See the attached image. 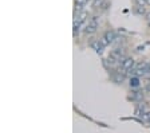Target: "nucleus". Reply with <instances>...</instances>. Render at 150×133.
<instances>
[{"label": "nucleus", "mask_w": 150, "mask_h": 133, "mask_svg": "<svg viewBox=\"0 0 150 133\" xmlns=\"http://www.w3.org/2000/svg\"><path fill=\"white\" fill-rule=\"evenodd\" d=\"M97 28H98V20L94 18V19H91L88 22L87 27H86V34H94L97 31Z\"/></svg>", "instance_id": "obj_1"}, {"label": "nucleus", "mask_w": 150, "mask_h": 133, "mask_svg": "<svg viewBox=\"0 0 150 133\" xmlns=\"http://www.w3.org/2000/svg\"><path fill=\"white\" fill-rule=\"evenodd\" d=\"M134 67V59L133 58H125L122 59V70H131Z\"/></svg>", "instance_id": "obj_2"}, {"label": "nucleus", "mask_w": 150, "mask_h": 133, "mask_svg": "<svg viewBox=\"0 0 150 133\" xmlns=\"http://www.w3.org/2000/svg\"><path fill=\"white\" fill-rule=\"evenodd\" d=\"M137 69L139 70V71H142L144 73V75L147 73V71H150V63L147 62V60H144V62H139V63L137 65Z\"/></svg>", "instance_id": "obj_3"}, {"label": "nucleus", "mask_w": 150, "mask_h": 133, "mask_svg": "<svg viewBox=\"0 0 150 133\" xmlns=\"http://www.w3.org/2000/svg\"><path fill=\"white\" fill-rule=\"evenodd\" d=\"M103 38L106 39V41L109 42V43H111V42L114 41V39H115V34H114L112 31H107L106 34H105V36H103Z\"/></svg>", "instance_id": "obj_4"}, {"label": "nucleus", "mask_w": 150, "mask_h": 133, "mask_svg": "<svg viewBox=\"0 0 150 133\" xmlns=\"http://www.w3.org/2000/svg\"><path fill=\"white\" fill-rule=\"evenodd\" d=\"M130 86L131 87H138L139 86V77H133V78H130Z\"/></svg>", "instance_id": "obj_5"}, {"label": "nucleus", "mask_w": 150, "mask_h": 133, "mask_svg": "<svg viewBox=\"0 0 150 133\" xmlns=\"http://www.w3.org/2000/svg\"><path fill=\"white\" fill-rule=\"evenodd\" d=\"M135 3H137L138 4V6H142V7H145V6H146V0H135Z\"/></svg>", "instance_id": "obj_6"}, {"label": "nucleus", "mask_w": 150, "mask_h": 133, "mask_svg": "<svg viewBox=\"0 0 150 133\" xmlns=\"http://www.w3.org/2000/svg\"><path fill=\"white\" fill-rule=\"evenodd\" d=\"M137 12L138 14H145V8L142 6H138V8H137Z\"/></svg>", "instance_id": "obj_7"}, {"label": "nucleus", "mask_w": 150, "mask_h": 133, "mask_svg": "<svg viewBox=\"0 0 150 133\" xmlns=\"http://www.w3.org/2000/svg\"><path fill=\"white\" fill-rule=\"evenodd\" d=\"M146 16H147V20H150V12H149V14H147V15H146Z\"/></svg>", "instance_id": "obj_8"}, {"label": "nucleus", "mask_w": 150, "mask_h": 133, "mask_svg": "<svg viewBox=\"0 0 150 133\" xmlns=\"http://www.w3.org/2000/svg\"><path fill=\"white\" fill-rule=\"evenodd\" d=\"M146 3H147V6H150V0H146Z\"/></svg>", "instance_id": "obj_9"}, {"label": "nucleus", "mask_w": 150, "mask_h": 133, "mask_svg": "<svg viewBox=\"0 0 150 133\" xmlns=\"http://www.w3.org/2000/svg\"><path fill=\"white\" fill-rule=\"evenodd\" d=\"M86 1H87V0H86Z\"/></svg>", "instance_id": "obj_10"}]
</instances>
